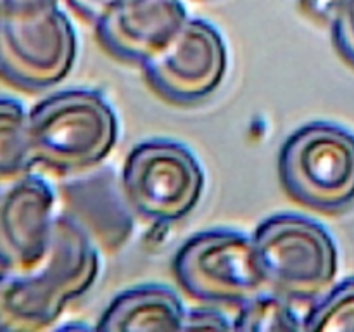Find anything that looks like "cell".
I'll return each instance as SVG.
<instances>
[{"instance_id": "obj_10", "label": "cell", "mask_w": 354, "mask_h": 332, "mask_svg": "<svg viewBox=\"0 0 354 332\" xmlns=\"http://www.w3.org/2000/svg\"><path fill=\"white\" fill-rule=\"evenodd\" d=\"M189 21L182 0H118L95 23L100 45L124 62L144 66Z\"/></svg>"}, {"instance_id": "obj_5", "label": "cell", "mask_w": 354, "mask_h": 332, "mask_svg": "<svg viewBox=\"0 0 354 332\" xmlns=\"http://www.w3.org/2000/svg\"><path fill=\"white\" fill-rule=\"evenodd\" d=\"M173 272L189 296L207 304L239 308L268 289L252 235L230 228L190 237L176 252Z\"/></svg>"}, {"instance_id": "obj_2", "label": "cell", "mask_w": 354, "mask_h": 332, "mask_svg": "<svg viewBox=\"0 0 354 332\" xmlns=\"http://www.w3.org/2000/svg\"><path fill=\"white\" fill-rule=\"evenodd\" d=\"M118 118L102 93L64 90L30 111L35 161L61 175L88 172L114 149Z\"/></svg>"}, {"instance_id": "obj_3", "label": "cell", "mask_w": 354, "mask_h": 332, "mask_svg": "<svg viewBox=\"0 0 354 332\" xmlns=\"http://www.w3.org/2000/svg\"><path fill=\"white\" fill-rule=\"evenodd\" d=\"M279 178L297 204L339 213L354 203V135L317 121L294 131L279 154Z\"/></svg>"}, {"instance_id": "obj_17", "label": "cell", "mask_w": 354, "mask_h": 332, "mask_svg": "<svg viewBox=\"0 0 354 332\" xmlns=\"http://www.w3.org/2000/svg\"><path fill=\"white\" fill-rule=\"evenodd\" d=\"M59 9V0H0V19L31 21Z\"/></svg>"}, {"instance_id": "obj_16", "label": "cell", "mask_w": 354, "mask_h": 332, "mask_svg": "<svg viewBox=\"0 0 354 332\" xmlns=\"http://www.w3.org/2000/svg\"><path fill=\"white\" fill-rule=\"evenodd\" d=\"M330 26L335 48L354 68V0H341Z\"/></svg>"}, {"instance_id": "obj_11", "label": "cell", "mask_w": 354, "mask_h": 332, "mask_svg": "<svg viewBox=\"0 0 354 332\" xmlns=\"http://www.w3.org/2000/svg\"><path fill=\"white\" fill-rule=\"evenodd\" d=\"M59 213L75 221L99 251L116 252L130 241L135 220L113 169L73 176L59 185Z\"/></svg>"}, {"instance_id": "obj_8", "label": "cell", "mask_w": 354, "mask_h": 332, "mask_svg": "<svg viewBox=\"0 0 354 332\" xmlns=\"http://www.w3.org/2000/svg\"><path fill=\"white\" fill-rule=\"evenodd\" d=\"M142 68L159 97L178 106H194L214 95L223 83L227 45L213 24L189 19L175 40Z\"/></svg>"}, {"instance_id": "obj_7", "label": "cell", "mask_w": 354, "mask_h": 332, "mask_svg": "<svg viewBox=\"0 0 354 332\" xmlns=\"http://www.w3.org/2000/svg\"><path fill=\"white\" fill-rule=\"evenodd\" d=\"M76 61V33L61 9L31 21L0 19V78L24 92L61 83Z\"/></svg>"}, {"instance_id": "obj_6", "label": "cell", "mask_w": 354, "mask_h": 332, "mask_svg": "<svg viewBox=\"0 0 354 332\" xmlns=\"http://www.w3.org/2000/svg\"><path fill=\"white\" fill-rule=\"evenodd\" d=\"M121 185L138 216L156 223H175L199 204L204 172L185 145L149 140L128 154Z\"/></svg>"}, {"instance_id": "obj_18", "label": "cell", "mask_w": 354, "mask_h": 332, "mask_svg": "<svg viewBox=\"0 0 354 332\" xmlns=\"http://www.w3.org/2000/svg\"><path fill=\"white\" fill-rule=\"evenodd\" d=\"M183 329H234V322L228 320L223 313L211 308H196L185 313Z\"/></svg>"}, {"instance_id": "obj_9", "label": "cell", "mask_w": 354, "mask_h": 332, "mask_svg": "<svg viewBox=\"0 0 354 332\" xmlns=\"http://www.w3.org/2000/svg\"><path fill=\"white\" fill-rule=\"evenodd\" d=\"M57 204L54 187L35 173L0 187V270L30 272L44 261Z\"/></svg>"}, {"instance_id": "obj_15", "label": "cell", "mask_w": 354, "mask_h": 332, "mask_svg": "<svg viewBox=\"0 0 354 332\" xmlns=\"http://www.w3.org/2000/svg\"><path fill=\"white\" fill-rule=\"evenodd\" d=\"M304 331L354 332V279L328 290L304 315Z\"/></svg>"}, {"instance_id": "obj_20", "label": "cell", "mask_w": 354, "mask_h": 332, "mask_svg": "<svg viewBox=\"0 0 354 332\" xmlns=\"http://www.w3.org/2000/svg\"><path fill=\"white\" fill-rule=\"evenodd\" d=\"M341 0H301V7L308 16L322 23H330L334 21L337 7Z\"/></svg>"}, {"instance_id": "obj_12", "label": "cell", "mask_w": 354, "mask_h": 332, "mask_svg": "<svg viewBox=\"0 0 354 332\" xmlns=\"http://www.w3.org/2000/svg\"><path fill=\"white\" fill-rule=\"evenodd\" d=\"M185 313L175 290L147 284L120 294L100 317L97 331H178Z\"/></svg>"}, {"instance_id": "obj_19", "label": "cell", "mask_w": 354, "mask_h": 332, "mask_svg": "<svg viewBox=\"0 0 354 332\" xmlns=\"http://www.w3.org/2000/svg\"><path fill=\"white\" fill-rule=\"evenodd\" d=\"M76 14L86 21L97 23L118 0H66Z\"/></svg>"}, {"instance_id": "obj_14", "label": "cell", "mask_w": 354, "mask_h": 332, "mask_svg": "<svg viewBox=\"0 0 354 332\" xmlns=\"http://www.w3.org/2000/svg\"><path fill=\"white\" fill-rule=\"evenodd\" d=\"M234 329L249 332L304 331V317L294 310L292 299L268 287L239 306Z\"/></svg>"}, {"instance_id": "obj_4", "label": "cell", "mask_w": 354, "mask_h": 332, "mask_svg": "<svg viewBox=\"0 0 354 332\" xmlns=\"http://www.w3.org/2000/svg\"><path fill=\"white\" fill-rule=\"evenodd\" d=\"M252 239L268 287L289 299H317L337 277V246L311 218L275 214L256 228Z\"/></svg>"}, {"instance_id": "obj_1", "label": "cell", "mask_w": 354, "mask_h": 332, "mask_svg": "<svg viewBox=\"0 0 354 332\" xmlns=\"http://www.w3.org/2000/svg\"><path fill=\"white\" fill-rule=\"evenodd\" d=\"M99 270L95 244L75 221L57 213L50 249L37 268L0 270V332L54 327L68 303L93 286Z\"/></svg>"}, {"instance_id": "obj_13", "label": "cell", "mask_w": 354, "mask_h": 332, "mask_svg": "<svg viewBox=\"0 0 354 332\" xmlns=\"http://www.w3.org/2000/svg\"><path fill=\"white\" fill-rule=\"evenodd\" d=\"M35 165L30 113L19 100L0 97V187L31 173Z\"/></svg>"}]
</instances>
